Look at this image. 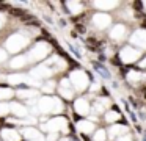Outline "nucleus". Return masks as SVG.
Masks as SVG:
<instances>
[{
  "label": "nucleus",
  "mask_w": 146,
  "mask_h": 141,
  "mask_svg": "<svg viewBox=\"0 0 146 141\" xmlns=\"http://www.w3.org/2000/svg\"><path fill=\"white\" fill-rule=\"evenodd\" d=\"M130 46H133L138 50H146V28H138V30L132 31V34L129 36Z\"/></svg>",
  "instance_id": "4"
},
{
  "label": "nucleus",
  "mask_w": 146,
  "mask_h": 141,
  "mask_svg": "<svg viewBox=\"0 0 146 141\" xmlns=\"http://www.w3.org/2000/svg\"><path fill=\"white\" fill-rule=\"evenodd\" d=\"M127 130H129V127L127 125H123V124H113L110 125V127L107 128V138H110V140H116V138L123 136V135L127 133Z\"/></svg>",
  "instance_id": "6"
},
{
  "label": "nucleus",
  "mask_w": 146,
  "mask_h": 141,
  "mask_svg": "<svg viewBox=\"0 0 146 141\" xmlns=\"http://www.w3.org/2000/svg\"><path fill=\"white\" fill-rule=\"evenodd\" d=\"M107 140V130L105 128H96L93 133V141H105Z\"/></svg>",
  "instance_id": "12"
},
{
  "label": "nucleus",
  "mask_w": 146,
  "mask_h": 141,
  "mask_svg": "<svg viewBox=\"0 0 146 141\" xmlns=\"http://www.w3.org/2000/svg\"><path fill=\"white\" fill-rule=\"evenodd\" d=\"M119 5H121L119 2H94V3H93V6H94V8H99V9H101V13L111 11V9L118 8Z\"/></svg>",
  "instance_id": "9"
},
{
  "label": "nucleus",
  "mask_w": 146,
  "mask_h": 141,
  "mask_svg": "<svg viewBox=\"0 0 146 141\" xmlns=\"http://www.w3.org/2000/svg\"><path fill=\"white\" fill-rule=\"evenodd\" d=\"M108 36L113 42H123L129 38V27H127L124 22H119V24H115L113 27L108 31Z\"/></svg>",
  "instance_id": "2"
},
{
  "label": "nucleus",
  "mask_w": 146,
  "mask_h": 141,
  "mask_svg": "<svg viewBox=\"0 0 146 141\" xmlns=\"http://www.w3.org/2000/svg\"><path fill=\"white\" fill-rule=\"evenodd\" d=\"M72 80H74V85H76L77 89H86L88 86V75L83 74V72H74L72 75Z\"/></svg>",
  "instance_id": "7"
},
{
  "label": "nucleus",
  "mask_w": 146,
  "mask_h": 141,
  "mask_svg": "<svg viewBox=\"0 0 146 141\" xmlns=\"http://www.w3.org/2000/svg\"><path fill=\"white\" fill-rule=\"evenodd\" d=\"M76 110L80 115H88L90 113V102L86 99H79L76 102Z\"/></svg>",
  "instance_id": "10"
},
{
  "label": "nucleus",
  "mask_w": 146,
  "mask_h": 141,
  "mask_svg": "<svg viewBox=\"0 0 146 141\" xmlns=\"http://www.w3.org/2000/svg\"><path fill=\"white\" fill-rule=\"evenodd\" d=\"M79 128L83 132V133H94L96 132V124L88 122V121H83V122H80Z\"/></svg>",
  "instance_id": "11"
},
{
  "label": "nucleus",
  "mask_w": 146,
  "mask_h": 141,
  "mask_svg": "<svg viewBox=\"0 0 146 141\" xmlns=\"http://www.w3.org/2000/svg\"><path fill=\"white\" fill-rule=\"evenodd\" d=\"M115 141H133V138H132V135L126 133V135H123V136L116 138V140H115Z\"/></svg>",
  "instance_id": "13"
},
{
  "label": "nucleus",
  "mask_w": 146,
  "mask_h": 141,
  "mask_svg": "<svg viewBox=\"0 0 146 141\" xmlns=\"http://www.w3.org/2000/svg\"><path fill=\"white\" fill-rule=\"evenodd\" d=\"M126 80L132 86H145L146 85V72L138 69H129L126 72Z\"/></svg>",
  "instance_id": "3"
},
{
  "label": "nucleus",
  "mask_w": 146,
  "mask_h": 141,
  "mask_svg": "<svg viewBox=\"0 0 146 141\" xmlns=\"http://www.w3.org/2000/svg\"><path fill=\"white\" fill-rule=\"evenodd\" d=\"M138 68H140V69H143V71H146V55H145V56H141V60L138 61Z\"/></svg>",
  "instance_id": "14"
},
{
  "label": "nucleus",
  "mask_w": 146,
  "mask_h": 141,
  "mask_svg": "<svg viewBox=\"0 0 146 141\" xmlns=\"http://www.w3.org/2000/svg\"><path fill=\"white\" fill-rule=\"evenodd\" d=\"M104 119L107 124L113 125V124H119V119H121V113L118 111V110L111 108V110H107L104 115Z\"/></svg>",
  "instance_id": "8"
},
{
  "label": "nucleus",
  "mask_w": 146,
  "mask_h": 141,
  "mask_svg": "<svg viewBox=\"0 0 146 141\" xmlns=\"http://www.w3.org/2000/svg\"><path fill=\"white\" fill-rule=\"evenodd\" d=\"M91 22L93 25H94L98 30H105V28H108L111 25V22H113V19H111L110 14H107V13H96L94 16L91 17Z\"/></svg>",
  "instance_id": "5"
},
{
  "label": "nucleus",
  "mask_w": 146,
  "mask_h": 141,
  "mask_svg": "<svg viewBox=\"0 0 146 141\" xmlns=\"http://www.w3.org/2000/svg\"><path fill=\"white\" fill-rule=\"evenodd\" d=\"M143 52L138 49H135L133 46H123L119 50H118V58L123 64H138V61L141 60Z\"/></svg>",
  "instance_id": "1"
}]
</instances>
